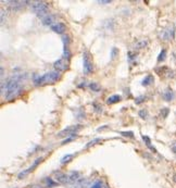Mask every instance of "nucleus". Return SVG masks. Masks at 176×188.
Segmentation results:
<instances>
[{"instance_id":"obj_1","label":"nucleus","mask_w":176,"mask_h":188,"mask_svg":"<svg viewBox=\"0 0 176 188\" xmlns=\"http://www.w3.org/2000/svg\"><path fill=\"white\" fill-rule=\"evenodd\" d=\"M22 79L23 75L22 74H15L12 77L8 78L6 81H1V95L4 97L6 100L11 101L17 96H20L23 87H22Z\"/></svg>"},{"instance_id":"obj_2","label":"nucleus","mask_w":176,"mask_h":188,"mask_svg":"<svg viewBox=\"0 0 176 188\" xmlns=\"http://www.w3.org/2000/svg\"><path fill=\"white\" fill-rule=\"evenodd\" d=\"M61 77V74L58 71H50L48 73L44 74L42 76H38L35 75L34 76V84L36 86H40V85H46V84H53L56 83Z\"/></svg>"},{"instance_id":"obj_3","label":"nucleus","mask_w":176,"mask_h":188,"mask_svg":"<svg viewBox=\"0 0 176 188\" xmlns=\"http://www.w3.org/2000/svg\"><path fill=\"white\" fill-rule=\"evenodd\" d=\"M32 11H33L36 15L40 17L41 19L45 17L46 15H48V10H49V3L47 1H40V0H37V1H33L32 2Z\"/></svg>"},{"instance_id":"obj_4","label":"nucleus","mask_w":176,"mask_h":188,"mask_svg":"<svg viewBox=\"0 0 176 188\" xmlns=\"http://www.w3.org/2000/svg\"><path fill=\"white\" fill-rule=\"evenodd\" d=\"M82 125L81 124H77V125H72V126H69L60 131L59 133L57 134V137L59 138H63V137H71V136H74L76 133L82 130Z\"/></svg>"},{"instance_id":"obj_5","label":"nucleus","mask_w":176,"mask_h":188,"mask_svg":"<svg viewBox=\"0 0 176 188\" xmlns=\"http://www.w3.org/2000/svg\"><path fill=\"white\" fill-rule=\"evenodd\" d=\"M6 3H7V8L9 11L17 12L23 8H25L26 4L31 3V2L29 1H20V0H10V1H6Z\"/></svg>"},{"instance_id":"obj_6","label":"nucleus","mask_w":176,"mask_h":188,"mask_svg":"<svg viewBox=\"0 0 176 188\" xmlns=\"http://www.w3.org/2000/svg\"><path fill=\"white\" fill-rule=\"evenodd\" d=\"M53 66H54V69L57 70L58 72H63V71L69 70V68H70V62L65 58H61V59H59V60H57V61L54 62Z\"/></svg>"},{"instance_id":"obj_7","label":"nucleus","mask_w":176,"mask_h":188,"mask_svg":"<svg viewBox=\"0 0 176 188\" xmlns=\"http://www.w3.org/2000/svg\"><path fill=\"white\" fill-rule=\"evenodd\" d=\"M83 60H84V73L85 74H90L94 70V65H93V61L90 59V56L88 52H84L83 54Z\"/></svg>"},{"instance_id":"obj_8","label":"nucleus","mask_w":176,"mask_h":188,"mask_svg":"<svg viewBox=\"0 0 176 188\" xmlns=\"http://www.w3.org/2000/svg\"><path fill=\"white\" fill-rule=\"evenodd\" d=\"M160 36L162 38V40H172V39H174V37H175V26L174 25L168 26V29L162 31Z\"/></svg>"},{"instance_id":"obj_9","label":"nucleus","mask_w":176,"mask_h":188,"mask_svg":"<svg viewBox=\"0 0 176 188\" xmlns=\"http://www.w3.org/2000/svg\"><path fill=\"white\" fill-rule=\"evenodd\" d=\"M42 160H44V158H42V157H40V158H38V159H36L35 161H34V163L32 164V165H31V166H29V169H26L25 171L21 172L17 177H19L20 180H22L23 177H25V176L27 175V174H29L31 172H33L34 170H35V169H36L37 166H38V165H39V164L41 163V162H42Z\"/></svg>"},{"instance_id":"obj_10","label":"nucleus","mask_w":176,"mask_h":188,"mask_svg":"<svg viewBox=\"0 0 176 188\" xmlns=\"http://www.w3.org/2000/svg\"><path fill=\"white\" fill-rule=\"evenodd\" d=\"M53 175H54V180H56L57 183H60V184L69 183V176H67V174L63 173V172H60V171L54 172Z\"/></svg>"},{"instance_id":"obj_11","label":"nucleus","mask_w":176,"mask_h":188,"mask_svg":"<svg viewBox=\"0 0 176 188\" xmlns=\"http://www.w3.org/2000/svg\"><path fill=\"white\" fill-rule=\"evenodd\" d=\"M51 31H53L54 33L57 34H63L66 31V25L64 23H61V22L56 23V24H53L51 26Z\"/></svg>"},{"instance_id":"obj_12","label":"nucleus","mask_w":176,"mask_h":188,"mask_svg":"<svg viewBox=\"0 0 176 188\" xmlns=\"http://www.w3.org/2000/svg\"><path fill=\"white\" fill-rule=\"evenodd\" d=\"M56 19L57 17L56 15H53V14H48V15H46L45 17H42L41 19V22H42V24L44 25H53V22H56Z\"/></svg>"},{"instance_id":"obj_13","label":"nucleus","mask_w":176,"mask_h":188,"mask_svg":"<svg viewBox=\"0 0 176 188\" xmlns=\"http://www.w3.org/2000/svg\"><path fill=\"white\" fill-rule=\"evenodd\" d=\"M153 82H154V77H153V75L149 74V75H147V76L143 79L141 85L145 86V87H147V86H150L151 84H153Z\"/></svg>"},{"instance_id":"obj_14","label":"nucleus","mask_w":176,"mask_h":188,"mask_svg":"<svg viewBox=\"0 0 176 188\" xmlns=\"http://www.w3.org/2000/svg\"><path fill=\"white\" fill-rule=\"evenodd\" d=\"M67 176H69V183H75L79 180V173L76 171H72L67 174Z\"/></svg>"},{"instance_id":"obj_15","label":"nucleus","mask_w":176,"mask_h":188,"mask_svg":"<svg viewBox=\"0 0 176 188\" xmlns=\"http://www.w3.org/2000/svg\"><path fill=\"white\" fill-rule=\"evenodd\" d=\"M121 99H122L121 96H119V95H113V96H111V97H109V98L106 99V103L108 104H114V103L120 102Z\"/></svg>"},{"instance_id":"obj_16","label":"nucleus","mask_w":176,"mask_h":188,"mask_svg":"<svg viewBox=\"0 0 176 188\" xmlns=\"http://www.w3.org/2000/svg\"><path fill=\"white\" fill-rule=\"evenodd\" d=\"M87 180L85 178H79L77 182H75L72 188H86Z\"/></svg>"},{"instance_id":"obj_17","label":"nucleus","mask_w":176,"mask_h":188,"mask_svg":"<svg viewBox=\"0 0 176 188\" xmlns=\"http://www.w3.org/2000/svg\"><path fill=\"white\" fill-rule=\"evenodd\" d=\"M148 45V40L147 39H140V40L136 41L135 45H134V48L135 49H143L145 47H147Z\"/></svg>"},{"instance_id":"obj_18","label":"nucleus","mask_w":176,"mask_h":188,"mask_svg":"<svg viewBox=\"0 0 176 188\" xmlns=\"http://www.w3.org/2000/svg\"><path fill=\"white\" fill-rule=\"evenodd\" d=\"M173 97H174V94H173V91L170 88H168L163 93V99L165 101H171L173 99Z\"/></svg>"},{"instance_id":"obj_19","label":"nucleus","mask_w":176,"mask_h":188,"mask_svg":"<svg viewBox=\"0 0 176 188\" xmlns=\"http://www.w3.org/2000/svg\"><path fill=\"white\" fill-rule=\"evenodd\" d=\"M143 139L145 140V143H146V146H147L150 150H152V151L154 152V153H157V149L153 146H151V140H150V138L148 137V136H145V135H143Z\"/></svg>"},{"instance_id":"obj_20","label":"nucleus","mask_w":176,"mask_h":188,"mask_svg":"<svg viewBox=\"0 0 176 188\" xmlns=\"http://www.w3.org/2000/svg\"><path fill=\"white\" fill-rule=\"evenodd\" d=\"M89 88L93 90V91H96V93H97V91H99V90L101 89V86L99 85L98 83L93 82V83H90L89 84Z\"/></svg>"},{"instance_id":"obj_21","label":"nucleus","mask_w":176,"mask_h":188,"mask_svg":"<svg viewBox=\"0 0 176 188\" xmlns=\"http://www.w3.org/2000/svg\"><path fill=\"white\" fill-rule=\"evenodd\" d=\"M75 155H65L64 157H62L61 159V163L62 164H65V163H69L71 160L73 159V157Z\"/></svg>"},{"instance_id":"obj_22","label":"nucleus","mask_w":176,"mask_h":188,"mask_svg":"<svg viewBox=\"0 0 176 188\" xmlns=\"http://www.w3.org/2000/svg\"><path fill=\"white\" fill-rule=\"evenodd\" d=\"M101 141H102V139L101 138H95V139H93V140H90L89 143L85 146V148H90L91 146H95V145H97L98 143H101Z\"/></svg>"},{"instance_id":"obj_23","label":"nucleus","mask_w":176,"mask_h":188,"mask_svg":"<svg viewBox=\"0 0 176 188\" xmlns=\"http://www.w3.org/2000/svg\"><path fill=\"white\" fill-rule=\"evenodd\" d=\"M165 58H166V49H162L161 50V52H160L159 57H158V62H162L165 60Z\"/></svg>"},{"instance_id":"obj_24","label":"nucleus","mask_w":176,"mask_h":188,"mask_svg":"<svg viewBox=\"0 0 176 188\" xmlns=\"http://www.w3.org/2000/svg\"><path fill=\"white\" fill-rule=\"evenodd\" d=\"M45 182L48 187H54V186H57V184H58L57 182H53L52 178H50V177H47L45 180Z\"/></svg>"},{"instance_id":"obj_25","label":"nucleus","mask_w":176,"mask_h":188,"mask_svg":"<svg viewBox=\"0 0 176 188\" xmlns=\"http://www.w3.org/2000/svg\"><path fill=\"white\" fill-rule=\"evenodd\" d=\"M62 40H63V44H64V49H69V44H70V37L67 35H64L62 37Z\"/></svg>"},{"instance_id":"obj_26","label":"nucleus","mask_w":176,"mask_h":188,"mask_svg":"<svg viewBox=\"0 0 176 188\" xmlns=\"http://www.w3.org/2000/svg\"><path fill=\"white\" fill-rule=\"evenodd\" d=\"M118 54H119V49H118V48H115V47H113V48L111 49V52H110L111 59H112V60H114L115 58L118 57Z\"/></svg>"},{"instance_id":"obj_27","label":"nucleus","mask_w":176,"mask_h":188,"mask_svg":"<svg viewBox=\"0 0 176 188\" xmlns=\"http://www.w3.org/2000/svg\"><path fill=\"white\" fill-rule=\"evenodd\" d=\"M168 113H170V109H168V108H163V109H161V112H160V114H161V116H162L163 119H166V118H168Z\"/></svg>"},{"instance_id":"obj_28","label":"nucleus","mask_w":176,"mask_h":188,"mask_svg":"<svg viewBox=\"0 0 176 188\" xmlns=\"http://www.w3.org/2000/svg\"><path fill=\"white\" fill-rule=\"evenodd\" d=\"M146 99H147L146 96H139V97H137V98L135 99V103L136 104H140V103L145 102V101H146Z\"/></svg>"},{"instance_id":"obj_29","label":"nucleus","mask_w":176,"mask_h":188,"mask_svg":"<svg viewBox=\"0 0 176 188\" xmlns=\"http://www.w3.org/2000/svg\"><path fill=\"white\" fill-rule=\"evenodd\" d=\"M138 114H139V116L141 118V119H147L148 118V111L146 110V109H141V110L138 112Z\"/></svg>"},{"instance_id":"obj_30","label":"nucleus","mask_w":176,"mask_h":188,"mask_svg":"<svg viewBox=\"0 0 176 188\" xmlns=\"http://www.w3.org/2000/svg\"><path fill=\"white\" fill-rule=\"evenodd\" d=\"M121 135H123L124 137L134 138V133H133V132H121Z\"/></svg>"},{"instance_id":"obj_31","label":"nucleus","mask_w":176,"mask_h":188,"mask_svg":"<svg viewBox=\"0 0 176 188\" xmlns=\"http://www.w3.org/2000/svg\"><path fill=\"white\" fill-rule=\"evenodd\" d=\"M6 17H7V11H4V9H1V24L4 23Z\"/></svg>"},{"instance_id":"obj_32","label":"nucleus","mask_w":176,"mask_h":188,"mask_svg":"<svg viewBox=\"0 0 176 188\" xmlns=\"http://www.w3.org/2000/svg\"><path fill=\"white\" fill-rule=\"evenodd\" d=\"M74 138H76V135H74V136H71V137H67L66 139H64L63 141H62V145H65L66 143H70V141H72Z\"/></svg>"},{"instance_id":"obj_33","label":"nucleus","mask_w":176,"mask_h":188,"mask_svg":"<svg viewBox=\"0 0 176 188\" xmlns=\"http://www.w3.org/2000/svg\"><path fill=\"white\" fill-rule=\"evenodd\" d=\"M90 188H102V182H100V180H98V182H96L93 186Z\"/></svg>"},{"instance_id":"obj_34","label":"nucleus","mask_w":176,"mask_h":188,"mask_svg":"<svg viewBox=\"0 0 176 188\" xmlns=\"http://www.w3.org/2000/svg\"><path fill=\"white\" fill-rule=\"evenodd\" d=\"M135 57H136L135 52H131V51H129V52H128V59H129V60H133Z\"/></svg>"},{"instance_id":"obj_35","label":"nucleus","mask_w":176,"mask_h":188,"mask_svg":"<svg viewBox=\"0 0 176 188\" xmlns=\"http://www.w3.org/2000/svg\"><path fill=\"white\" fill-rule=\"evenodd\" d=\"M111 0H99L98 3H101V4H106V3H110Z\"/></svg>"},{"instance_id":"obj_36","label":"nucleus","mask_w":176,"mask_h":188,"mask_svg":"<svg viewBox=\"0 0 176 188\" xmlns=\"http://www.w3.org/2000/svg\"><path fill=\"white\" fill-rule=\"evenodd\" d=\"M94 106H95V108H96V111H97V112H101V111H102V108H101L100 106L96 104V103H95Z\"/></svg>"},{"instance_id":"obj_37","label":"nucleus","mask_w":176,"mask_h":188,"mask_svg":"<svg viewBox=\"0 0 176 188\" xmlns=\"http://www.w3.org/2000/svg\"><path fill=\"white\" fill-rule=\"evenodd\" d=\"M29 188H44V187H42V186H40V185L34 184V185H31V186H29Z\"/></svg>"},{"instance_id":"obj_38","label":"nucleus","mask_w":176,"mask_h":188,"mask_svg":"<svg viewBox=\"0 0 176 188\" xmlns=\"http://www.w3.org/2000/svg\"><path fill=\"white\" fill-rule=\"evenodd\" d=\"M172 151L174 152V153H176V141L172 143Z\"/></svg>"},{"instance_id":"obj_39","label":"nucleus","mask_w":176,"mask_h":188,"mask_svg":"<svg viewBox=\"0 0 176 188\" xmlns=\"http://www.w3.org/2000/svg\"><path fill=\"white\" fill-rule=\"evenodd\" d=\"M106 128H108V126H106V125H104V126H103V127H99V128H98V130H97V131L100 132V131H103V130H106Z\"/></svg>"},{"instance_id":"obj_40","label":"nucleus","mask_w":176,"mask_h":188,"mask_svg":"<svg viewBox=\"0 0 176 188\" xmlns=\"http://www.w3.org/2000/svg\"><path fill=\"white\" fill-rule=\"evenodd\" d=\"M3 74H4V70H3V68L1 66V77H3Z\"/></svg>"},{"instance_id":"obj_41","label":"nucleus","mask_w":176,"mask_h":188,"mask_svg":"<svg viewBox=\"0 0 176 188\" xmlns=\"http://www.w3.org/2000/svg\"><path fill=\"white\" fill-rule=\"evenodd\" d=\"M173 180L176 183V174H174V175H173Z\"/></svg>"}]
</instances>
